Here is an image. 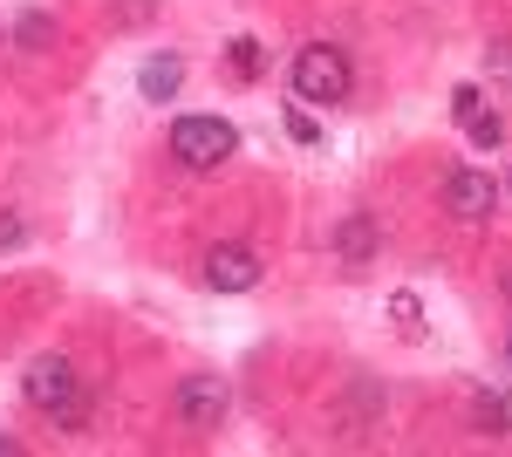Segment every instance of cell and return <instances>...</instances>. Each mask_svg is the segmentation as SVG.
I'll list each match as a JSON object with an SVG mask.
<instances>
[{"mask_svg": "<svg viewBox=\"0 0 512 457\" xmlns=\"http://www.w3.org/2000/svg\"><path fill=\"white\" fill-rule=\"evenodd\" d=\"M465 130H472V144H478V151H492V144H506V116H499V110H492V116L478 110L472 123H465Z\"/></svg>", "mask_w": 512, "mask_h": 457, "instance_id": "7c38bea8", "label": "cell"}, {"mask_svg": "<svg viewBox=\"0 0 512 457\" xmlns=\"http://www.w3.org/2000/svg\"><path fill=\"white\" fill-rule=\"evenodd\" d=\"M506 362H512V342H506Z\"/></svg>", "mask_w": 512, "mask_h": 457, "instance_id": "d6986e66", "label": "cell"}, {"mask_svg": "<svg viewBox=\"0 0 512 457\" xmlns=\"http://www.w3.org/2000/svg\"><path fill=\"white\" fill-rule=\"evenodd\" d=\"M205 287H212V294H246V287H260L253 246H212V253H205Z\"/></svg>", "mask_w": 512, "mask_h": 457, "instance_id": "8992f818", "label": "cell"}, {"mask_svg": "<svg viewBox=\"0 0 512 457\" xmlns=\"http://www.w3.org/2000/svg\"><path fill=\"white\" fill-rule=\"evenodd\" d=\"M478 110H485V103H478V89H472V82H465V89L451 96V116H458V123H472Z\"/></svg>", "mask_w": 512, "mask_h": 457, "instance_id": "5bb4252c", "label": "cell"}, {"mask_svg": "<svg viewBox=\"0 0 512 457\" xmlns=\"http://www.w3.org/2000/svg\"><path fill=\"white\" fill-rule=\"evenodd\" d=\"M287 137H294V144H315V137H321V130H315V116L287 110Z\"/></svg>", "mask_w": 512, "mask_h": 457, "instance_id": "9a60e30c", "label": "cell"}, {"mask_svg": "<svg viewBox=\"0 0 512 457\" xmlns=\"http://www.w3.org/2000/svg\"><path fill=\"white\" fill-rule=\"evenodd\" d=\"M396 321H403V328H417V314H424V307H417V294H396Z\"/></svg>", "mask_w": 512, "mask_h": 457, "instance_id": "e0dca14e", "label": "cell"}, {"mask_svg": "<svg viewBox=\"0 0 512 457\" xmlns=\"http://www.w3.org/2000/svg\"><path fill=\"white\" fill-rule=\"evenodd\" d=\"M349 89H355L349 48H335V41H308V48L294 55V96H301V103L335 110V103H349Z\"/></svg>", "mask_w": 512, "mask_h": 457, "instance_id": "7a4b0ae2", "label": "cell"}, {"mask_svg": "<svg viewBox=\"0 0 512 457\" xmlns=\"http://www.w3.org/2000/svg\"><path fill=\"white\" fill-rule=\"evenodd\" d=\"M226 62H233V76H239V82H260V76H267V48H260L253 35H239L233 48H226Z\"/></svg>", "mask_w": 512, "mask_h": 457, "instance_id": "9c48e42d", "label": "cell"}, {"mask_svg": "<svg viewBox=\"0 0 512 457\" xmlns=\"http://www.w3.org/2000/svg\"><path fill=\"white\" fill-rule=\"evenodd\" d=\"M478 430H485V437H512V410L506 403H499V396H478Z\"/></svg>", "mask_w": 512, "mask_h": 457, "instance_id": "8fae6325", "label": "cell"}, {"mask_svg": "<svg viewBox=\"0 0 512 457\" xmlns=\"http://www.w3.org/2000/svg\"><path fill=\"white\" fill-rule=\"evenodd\" d=\"M158 14V0H123L117 7V28H137V21H151Z\"/></svg>", "mask_w": 512, "mask_h": 457, "instance_id": "4fadbf2b", "label": "cell"}, {"mask_svg": "<svg viewBox=\"0 0 512 457\" xmlns=\"http://www.w3.org/2000/svg\"><path fill=\"white\" fill-rule=\"evenodd\" d=\"M233 151H239V130L226 116H178L171 123V157L185 171H219Z\"/></svg>", "mask_w": 512, "mask_h": 457, "instance_id": "3957f363", "label": "cell"}, {"mask_svg": "<svg viewBox=\"0 0 512 457\" xmlns=\"http://www.w3.org/2000/svg\"><path fill=\"white\" fill-rule=\"evenodd\" d=\"M171 410H178L185 430H219L226 410H233V389H226V376H185L178 396H171Z\"/></svg>", "mask_w": 512, "mask_h": 457, "instance_id": "277c9868", "label": "cell"}, {"mask_svg": "<svg viewBox=\"0 0 512 457\" xmlns=\"http://www.w3.org/2000/svg\"><path fill=\"white\" fill-rule=\"evenodd\" d=\"M14 41H21V48H55V14H41V7H28V14H21V21H14Z\"/></svg>", "mask_w": 512, "mask_h": 457, "instance_id": "30bf717a", "label": "cell"}, {"mask_svg": "<svg viewBox=\"0 0 512 457\" xmlns=\"http://www.w3.org/2000/svg\"><path fill=\"white\" fill-rule=\"evenodd\" d=\"M506 294H512V273H506Z\"/></svg>", "mask_w": 512, "mask_h": 457, "instance_id": "ac0fdd59", "label": "cell"}, {"mask_svg": "<svg viewBox=\"0 0 512 457\" xmlns=\"http://www.w3.org/2000/svg\"><path fill=\"white\" fill-rule=\"evenodd\" d=\"M21 396L35 403L41 417H55L62 430H82V423H89V396H82V376H76L69 355H41V362H28Z\"/></svg>", "mask_w": 512, "mask_h": 457, "instance_id": "6da1fadb", "label": "cell"}, {"mask_svg": "<svg viewBox=\"0 0 512 457\" xmlns=\"http://www.w3.org/2000/svg\"><path fill=\"white\" fill-rule=\"evenodd\" d=\"M376 246H383V239H376V219H369V212H349V219L335 226V253H342L349 267H369Z\"/></svg>", "mask_w": 512, "mask_h": 457, "instance_id": "52a82bcc", "label": "cell"}, {"mask_svg": "<svg viewBox=\"0 0 512 457\" xmlns=\"http://www.w3.org/2000/svg\"><path fill=\"white\" fill-rule=\"evenodd\" d=\"M178 82H185V62H178V55H151V62L137 69V89H144L151 103H171V96H178Z\"/></svg>", "mask_w": 512, "mask_h": 457, "instance_id": "ba28073f", "label": "cell"}, {"mask_svg": "<svg viewBox=\"0 0 512 457\" xmlns=\"http://www.w3.org/2000/svg\"><path fill=\"white\" fill-rule=\"evenodd\" d=\"M21 239H28V226H21L14 212H0V246H21Z\"/></svg>", "mask_w": 512, "mask_h": 457, "instance_id": "2e32d148", "label": "cell"}, {"mask_svg": "<svg viewBox=\"0 0 512 457\" xmlns=\"http://www.w3.org/2000/svg\"><path fill=\"white\" fill-rule=\"evenodd\" d=\"M492 205H499V185H492V171H472V164H458V171L444 178V212H451V219H465V226H485V219H492Z\"/></svg>", "mask_w": 512, "mask_h": 457, "instance_id": "5b68a950", "label": "cell"}]
</instances>
